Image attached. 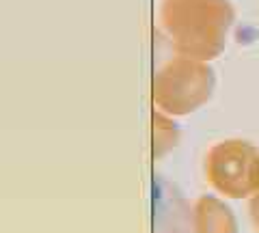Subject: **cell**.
Here are the masks:
<instances>
[{"mask_svg":"<svg viewBox=\"0 0 259 233\" xmlns=\"http://www.w3.org/2000/svg\"><path fill=\"white\" fill-rule=\"evenodd\" d=\"M233 11L227 0H164L162 22L182 52L212 59L225 45Z\"/></svg>","mask_w":259,"mask_h":233,"instance_id":"cell-1","label":"cell"},{"mask_svg":"<svg viewBox=\"0 0 259 233\" xmlns=\"http://www.w3.org/2000/svg\"><path fill=\"white\" fill-rule=\"evenodd\" d=\"M212 91V74L194 59L168 63L156 78V100L168 110L186 112L207 100Z\"/></svg>","mask_w":259,"mask_h":233,"instance_id":"cell-2","label":"cell"}]
</instances>
